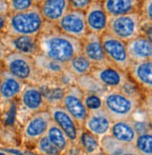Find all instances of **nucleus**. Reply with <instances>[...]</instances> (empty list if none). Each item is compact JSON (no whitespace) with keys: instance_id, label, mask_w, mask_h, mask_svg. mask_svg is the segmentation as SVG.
<instances>
[{"instance_id":"obj_1","label":"nucleus","mask_w":152,"mask_h":155,"mask_svg":"<svg viewBox=\"0 0 152 155\" xmlns=\"http://www.w3.org/2000/svg\"><path fill=\"white\" fill-rule=\"evenodd\" d=\"M37 38L40 54L64 64L81 53V41L61 32L55 24L44 23Z\"/></svg>"},{"instance_id":"obj_2","label":"nucleus","mask_w":152,"mask_h":155,"mask_svg":"<svg viewBox=\"0 0 152 155\" xmlns=\"http://www.w3.org/2000/svg\"><path fill=\"white\" fill-rule=\"evenodd\" d=\"M44 23L45 21L36 5L27 11L8 13L4 34L10 36H38Z\"/></svg>"},{"instance_id":"obj_3","label":"nucleus","mask_w":152,"mask_h":155,"mask_svg":"<svg viewBox=\"0 0 152 155\" xmlns=\"http://www.w3.org/2000/svg\"><path fill=\"white\" fill-rule=\"evenodd\" d=\"M142 100L128 96L119 88L107 89L102 95V108L112 120L132 117Z\"/></svg>"},{"instance_id":"obj_4","label":"nucleus","mask_w":152,"mask_h":155,"mask_svg":"<svg viewBox=\"0 0 152 155\" xmlns=\"http://www.w3.org/2000/svg\"><path fill=\"white\" fill-rule=\"evenodd\" d=\"M1 66L24 84L40 85L42 81L41 76L36 68L33 57L18 52L8 51Z\"/></svg>"},{"instance_id":"obj_5","label":"nucleus","mask_w":152,"mask_h":155,"mask_svg":"<svg viewBox=\"0 0 152 155\" xmlns=\"http://www.w3.org/2000/svg\"><path fill=\"white\" fill-rule=\"evenodd\" d=\"M145 22L140 12L110 16L106 32L125 42L143 34V25Z\"/></svg>"},{"instance_id":"obj_6","label":"nucleus","mask_w":152,"mask_h":155,"mask_svg":"<svg viewBox=\"0 0 152 155\" xmlns=\"http://www.w3.org/2000/svg\"><path fill=\"white\" fill-rule=\"evenodd\" d=\"M101 40L106 61L124 71H127L131 61L128 56L126 42L107 32L101 36Z\"/></svg>"},{"instance_id":"obj_7","label":"nucleus","mask_w":152,"mask_h":155,"mask_svg":"<svg viewBox=\"0 0 152 155\" xmlns=\"http://www.w3.org/2000/svg\"><path fill=\"white\" fill-rule=\"evenodd\" d=\"M51 120V115L47 108L30 115L23 124L22 138L24 142L26 145L33 146L36 141L46 134Z\"/></svg>"},{"instance_id":"obj_8","label":"nucleus","mask_w":152,"mask_h":155,"mask_svg":"<svg viewBox=\"0 0 152 155\" xmlns=\"http://www.w3.org/2000/svg\"><path fill=\"white\" fill-rule=\"evenodd\" d=\"M83 96L84 92L74 84L65 88L60 103V105L70 114L80 127H82L88 114V110L83 101Z\"/></svg>"},{"instance_id":"obj_9","label":"nucleus","mask_w":152,"mask_h":155,"mask_svg":"<svg viewBox=\"0 0 152 155\" xmlns=\"http://www.w3.org/2000/svg\"><path fill=\"white\" fill-rule=\"evenodd\" d=\"M55 25L61 32L79 41H82L88 33L85 13L81 11L70 8Z\"/></svg>"},{"instance_id":"obj_10","label":"nucleus","mask_w":152,"mask_h":155,"mask_svg":"<svg viewBox=\"0 0 152 155\" xmlns=\"http://www.w3.org/2000/svg\"><path fill=\"white\" fill-rule=\"evenodd\" d=\"M18 99L19 110L26 116V118L36 112L47 108L42 90L39 85L24 84Z\"/></svg>"},{"instance_id":"obj_11","label":"nucleus","mask_w":152,"mask_h":155,"mask_svg":"<svg viewBox=\"0 0 152 155\" xmlns=\"http://www.w3.org/2000/svg\"><path fill=\"white\" fill-rule=\"evenodd\" d=\"M90 74L94 76L106 89L119 88L123 82L128 78L127 71H124L109 62L95 65Z\"/></svg>"},{"instance_id":"obj_12","label":"nucleus","mask_w":152,"mask_h":155,"mask_svg":"<svg viewBox=\"0 0 152 155\" xmlns=\"http://www.w3.org/2000/svg\"><path fill=\"white\" fill-rule=\"evenodd\" d=\"M47 109L51 115L52 121L55 122L65 133L71 144H77L79 132L82 127L78 125L70 114L60 104L48 106Z\"/></svg>"},{"instance_id":"obj_13","label":"nucleus","mask_w":152,"mask_h":155,"mask_svg":"<svg viewBox=\"0 0 152 155\" xmlns=\"http://www.w3.org/2000/svg\"><path fill=\"white\" fill-rule=\"evenodd\" d=\"M84 13L88 32L100 36L106 32L109 16L104 11L102 1H92Z\"/></svg>"},{"instance_id":"obj_14","label":"nucleus","mask_w":152,"mask_h":155,"mask_svg":"<svg viewBox=\"0 0 152 155\" xmlns=\"http://www.w3.org/2000/svg\"><path fill=\"white\" fill-rule=\"evenodd\" d=\"M38 36H10L7 34L0 35V40L3 41L8 51L18 52L26 56L34 57L39 54Z\"/></svg>"},{"instance_id":"obj_15","label":"nucleus","mask_w":152,"mask_h":155,"mask_svg":"<svg viewBox=\"0 0 152 155\" xmlns=\"http://www.w3.org/2000/svg\"><path fill=\"white\" fill-rule=\"evenodd\" d=\"M130 79L141 88L145 93L151 94L152 91V59L131 62L127 70Z\"/></svg>"},{"instance_id":"obj_16","label":"nucleus","mask_w":152,"mask_h":155,"mask_svg":"<svg viewBox=\"0 0 152 155\" xmlns=\"http://www.w3.org/2000/svg\"><path fill=\"white\" fill-rule=\"evenodd\" d=\"M112 120L103 108L88 111V114L82 125L84 129L97 135L99 138L109 134Z\"/></svg>"},{"instance_id":"obj_17","label":"nucleus","mask_w":152,"mask_h":155,"mask_svg":"<svg viewBox=\"0 0 152 155\" xmlns=\"http://www.w3.org/2000/svg\"><path fill=\"white\" fill-rule=\"evenodd\" d=\"M129 58L131 62L152 59V41L144 34L126 42Z\"/></svg>"},{"instance_id":"obj_18","label":"nucleus","mask_w":152,"mask_h":155,"mask_svg":"<svg viewBox=\"0 0 152 155\" xmlns=\"http://www.w3.org/2000/svg\"><path fill=\"white\" fill-rule=\"evenodd\" d=\"M24 86V82L3 69L0 80V104L12 102L17 99L23 90Z\"/></svg>"},{"instance_id":"obj_19","label":"nucleus","mask_w":152,"mask_h":155,"mask_svg":"<svg viewBox=\"0 0 152 155\" xmlns=\"http://www.w3.org/2000/svg\"><path fill=\"white\" fill-rule=\"evenodd\" d=\"M81 52L93 63L94 66L106 62L100 35L88 32L81 41Z\"/></svg>"},{"instance_id":"obj_20","label":"nucleus","mask_w":152,"mask_h":155,"mask_svg":"<svg viewBox=\"0 0 152 155\" xmlns=\"http://www.w3.org/2000/svg\"><path fill=\"white\" fill-rule=\"evenodd\" d=\"M37 6L44 21L51 24H57L70 10L69 0H42Z\"/></svg>"},{"instance_id":"obj_21","label":"nucleus","mask_w":152,"mask_h":155,"mask_svg":"<svg viewBox=\"0 0 152 155\" xmlns=\"http://www.w3.org/2000/svg\"><path fill=\"white\" fill-rule=\"evenodd\" d=\"M109 134L115 139L130 145L134 144L138 135L132 117L113 120Z\"/></svg>"},{"instance_id":"obj_22","label":"nucleus","mask_w":152,"mask_h":155,"mask_svg":"<svg viewBox=\"0 0 152 155\" xmlns=\"http://www.w3.org/2000/svg\"><path fill=\"white\" fill-rule=\"evenodd\" d=\"M36 68L42 79L57 80V78L66 69V64L51 59L41 54H37L33 57Z\"/></svg>"},{"instance_id":"obj_23","label":"nucleus","mask_w":152,"mask_h":155,"mask_svg":"<svg viewBox=\"0 0 152 155\" xmlns=\"http://www.w3.org/2000/svg\"><path fill=\"white\" fill-rule=\"evenodd\" d=\"M142 0H102V5L108 16H118L138 12Z\"/></svg>"},{"instance_id":"obj_24","label":"nucleus","mask_w":152,"mask_h":155,"mask_svg":"<svg viewBox=\"0 0 152 155\" xmlns=\"http://www.w3.org/2000/svg\"><path fill=\"white\" fill-rule=\"evenodd\" d=\"M102 154L107 155H138L134 146L122 143L115 139L110 134L100 138Z\"/></svg>"},{"instance_id":"obj_25","label":"nucleus","mask_w":152,"mask_h":155,"mask_svg":"<svg viewBox=\"0 0 152 155\" xmlns=\"http://www.w3.org/2000/svg\"><path fill=\"white\" fill-rule=\"evenodd\" d=\"M77 145L84 154H102L100 138L83 127L79 132Z\"/></svg>"},{"instance_id":"obj_26","label":"nucleus","mask_w":152,"mask_h":155,"mask_svg":"<svg viewBox=\"0 0 152 155\" xmlns=\"http://www.w3.org/2000/svg\"><path fill=\"white\" fill-rule=\"evenodd\" d=\"M45 135L50 140V142L57 149L60 154L67 153L71 143L70 142L68 136L65 134V133L53 121L51 120Z\"/></svg>"},{"instance_id":"obj_27","label":"nucleus","mask_w":152,"mask_h":155,"mask_svg":"<svg viewBox=\"0 0 152 155\" xmlns=\"http://www.w3.org/2000/svg\"><path fill=\"white\" fill-rule=\"evenodd\" d=\"M93 67V63L82 52L75 54L66 63V68L76 77L90 74Z\"/></svg>"},{"instance_id":"obj_28","label":"nucleus","mask_w":152,"mask_h":155,"mask_svg":"<svg viewBox=\"0 0 152 155\" xmlns=\"http://www.w3.org/2000/svg\"><path fill=\"white\" fill-rule=\"evenodd\" d=\"M75 85L81 89L84 93H96L99 95H103L107 90L99 81L90 74L76 77Z\"/></svg>"},{"instance_id":"obj_29","label":"nucleus","mask_w":152,"mask_h":155,"mask_svg":"<svg viewBox=\"0 0 152 155\" xmlns=\"http://www.w3.org/2000/svg\"><path fill=\"white\" fill-rule=\"evenodd\" d=\"M134 148L141 155H152V134L151 130L138 134L135 142L133 144Z\"/></svg>"},{"instance_id":"obj_30","label":"nucleus","mask_w":152,"mask_h":155,"mask_svg":"<svg viewBox=\"0 0 152 155\" xmlns=\"http://www.w3.org/2000/svg\"><path fill=\"white\" fill-rule=\"evenodd\" d=\"M34 153L42 154V155H59V151L53 146L47 136L44 134L40 138H39L33 145Z\"/></svg>"},{"instance_id":"obj_31","label":"nucleus","mask_w":152,"mask_h":155,"mask_svg":"<svg viewBox=\"0 0 152 155\" xmlns=\"http://www.w3.org/2000/svg\"><path fill=\"white\" fill-rule=\"evenodd\" d=\"M119 89L122 91L123 93H125L128 96L136 98L139 100H142V93L143 91L141 90V88L133 82L131 79L128 78L123 82V84L120 86Z\"/></svg>"},{"instance_id":"obj_32","label":"nucleus","mask_w":152,"mask_h":155,"mask_svg":"<svg viewBox=\"0 0 152 155\" xmlns=\"http://www.w3.org/2000/svg\"><path fill=\"white\" fill-rule=\"evenodd\" d=\"M83 101L88 111L102 108V96L96 93H84Z\"/></svg>"},{"instance_id":"obj_33","label":"nucleus","mask_w":152,"mask_h":155,"mask_svg":"<svg viewBox=\"0 0 152 155\" xmlns=\"http://www.w3.org/2000/svg\"><path fill=\"white\" fill-rule=\"evenodd\" d=\"M8 4L10 12H19L27 11L36 6L35 0H8Z\"/></svg>"},{"instance_id":"obj_34","label":"nucleus","mask_w":152,"mask_h":155,"mask_svg":"<svg viewBox=\"0 0 152 155\" xmlns=\"http://www.w3.org/2000/svg\"><path fill=\"white\" fill-rule=\"evenodd\" d=\"M139 12L146 24H152V0H142Z\"/></svg>"},{"instance_id":"obj_35","label":"nucleus","mask_w":152,"mask_h":155,"mask_svg":"<svg viewBox=\"0 0 152 155\" xmlns=\"http://www.w3.org/2000/svg\"><path fill=\"white\" fill-rule=\"evenodd\" d=\"M91 2L92 0H69L70 8L81 12H85Z\"/></svg>"},{"instance_id":"obj_36","label":"nucleus","mask_w":152,"mask_h":155,"mask_svg":"<svg viewBox=\"0 0 152 155\" xmlns=\"http://www.w3.org/2000/svg\"><path fill=\"white\" fill-rule=\"evenodd\" d=\"M8 0H0V15H8Z\"/></svg>"},{"instance_id":"obj_37","label":"nucleus","mask_w":152,"mask_h":155,"mask_svg":"<svg viewBox=\"0 0 152 155\" xmlns=\"http://www.w3.org/2000/svg\"><path fill=\"white\" fill-rule=\"evenodd\" d=\"M8 53V48L6 47V45L3 43V41L0 40V65H2V62L4 58L6 57V54Z\"/></svg>"},{"instance_id":"obj_38","label":"nucleus","mask_w":152,"mask_h":155,"mask_svg":"<svg viewBox=\"0 0 152 155\" xmlns=\"http://www.w3.org/2000/svg\"><path fill=\"white\" fill-rule=\"evenodd\" d=\"M7 23V15H0V35L4 33Z\"/></svg>"},{"instance_id":"obj_39","label":"nucleus","mask_w":152,"mask_h":155,"mask_svg":"<svg viewBox=\"0 0 152 155\" xmlns=\"http://www.w3.org/2000/svg\"><path fill=\"white\" fill-rule=\"evenodd\" d=\"M2 66L0 65V80H1V76H2Z\"/></svg>"},{"instance_id":"obj_40","label":"nucleus","mask_w":152,"mask_h":155,"mask_svg":"<svg viewBox=\"0 0 152 155\" xmlns=\"http://www.w3.org/2000/svg\"><path fill=\"white\" fill-rule=\"evenodd\" d=\"M40 1H42V0H35V3H36V5H38Z\"/></svg>"},{"instance_id":"obj_41","label":"nucleus","mask_w":152,"mask_h":155,"mask_svg":"<svg viewBox=\"0 0 152 155\" xmlns=\"http://www.w3.org/2000/svg\"><path fill=\"white\" fill-rule=\"evenodd\" d=\"M92 1H102V0H92Z\"/></svg>"},{"instance_id":"obj_42","label":"nucleus","mask_w":152,"mask_h":155,"mask_svg":"<svg viewBox=\"0 0 152 155\" xmlns=\"http://www.w3.org/2000/svg\"><path fill=\"white\" fill-rule=\"evenodd\" d=\"M0 105H1V104H0Z\"/></svg>"}]
</instances>
